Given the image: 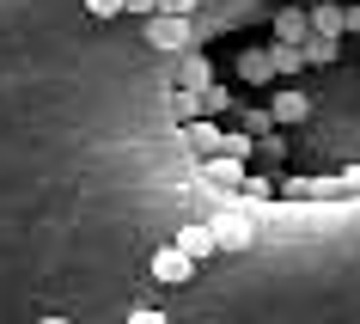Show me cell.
I'll return each instance as SVG.
<instances>
[{"instance_id": "cell-1", "label": "cell", "mask_w": 360, "mask_h": 324, "mask_svg": "<svg viewBox=\"0 0 360 324\" xmlns=\"http://www.w3.org/2000/svg\"><path fill=\"white\" fill-rule=\"evenodd\" d=\"M208 227H214V245H220V251H250V239H257V227H250V214H238V208L214 214Z\"/></svg>"}, {"instance_id": "cell-2", "label": "cell", "mask_w": 360, "mask_h": 324, "mask_svg": "<svg viewBox=\"0 0 360 324\" xmlns=\"http://www.w3.org/2000/svg\"><path fill=\"white\" fill-rule=\"evenodd\" d=\"M153 275H159L165 287H184V282L195 275V263H190L177 245H159V251H153Z\"/></svg>"}, {"instance_id": "cell-3", "label": "cell", "mask_w": 360, "mask_h": 324, "mask_svg": "<svg viewBox=\"0 0 360 324\" xmlns=\"http://www.w3.org/2000/svg\"><path fill=\"white\" fill-rule=\"evenodd\" d=\"M147 43H159V49H184V43H190V19L153 13V19H147Z\"/></svg>"}, {"instance_id": "cell-4", "label": "cell", "mask_w": 360, "mask_h": 324, "mask_svg": "<svg viewBox=\"0 0 360 324\" xmlns=\"http://www.w3.org/2000/svg\"><path fill=\"white\" fill-rule=\"evenodd\" d=\"M171 245L184 251L190 263H208L214 251H220V245H214V227H208V220H190V227H184V232H177V239H171Z\"/></svg>"}, {"instance_id": "cell-5", "label": "cell", "mask_w": 360, "mask_h": 324, "mask_svg": "<svg viewBox=\"0 0 360 324\" xmlns=\"http://www.w3.org/2000/svg\"><path fill=\"white\" fill-rule=\"evenodd\" d=\"M202 172H208V184H226V190H238V184H245V159H232V153H208V166H202Z\"/></svg>"}, {"instance_id": "cell-6", "label": "cell", "mask_w": 360, "mask_h": 324, "mask_svg": "<svg viewBox=\"0 0 360 324\" xmlns=\"http://www.w3.org/2000/svg\"><path fill=\"white\" fill-rule=\"evenodd\" d=\"M305 111H311V98H305V92H275V111H269V116H275V123H305Z\"/></svg>"}, {"instance_id": "cell-7", "label": "cell", "mask_w": 360, "mask_h": 324, "mask_svg": "<svg viewBox=\"0 0 360 324\" xmlns=\"http://www.w3.org/2000/svg\"><path fill=\"white\" fill-rule=\"evenodd\" d=\"M184 141H190L195 153H220V141H226V135L214 129V123H190V129H184Z\"/></svg>"}, {"instance_id": "cell-8", "label": "cell", "mask_w": 360, "mask_h": 324, "mask_svg": "<svg viewBox=\"0 0 360 324\" xmlns=\"http://www.w3.org/2000/svg\"><path fill=\"white\" fill-rule=\"evenodd\" d=\"M300 61H305V49H293V43H281V49H275V68H287V74H293Z\"/></svg>"}, {"instance_id": "cell-9", "label": "cell", "mask_w": 360, "mask_h": 324, "mask_svg": "<svg viewBox=\"0 0 360 324\" xmlns=\"http://www.w3.org/2000/svg\"><path fill=\"white\" fill-rule=\"evenodd\" d=\"M86 13H92V19H116V13H122V0H86Z\"/></svg>"}, {"instance_id": "cell-10", "label": "cell", "mask_w": 360, "mask_h": 324, "mask_svg": "<svg viewBox=\"0 0 360 324\" xmlns=\"http://www.w3.org/2000/svg\"><path fill=\"white\" fill-rule=\"evenodd\" d=\"M318 31H323V37H330V31H342V13H336V6H318Z\"/></svg>"}, {"instance_id": "cell-11", "label": "cell", "mask_w": 360, "mask_h": 324, "mask_svg": "<svg viewBox=\"0 0 360 324\" xmlns=\"http://www.w3.org/2000/svg\"><path fill=\"white\" fill-rule=\"evenodd\" d=\"M159 13H177V19H190V13H195V0H159Z\"/></svg>"}, {"instance_id": "cell-12", "label": "cell", "mask_w": 360, "mask_h": 324, "mask_svg": "<svg viewBox=\"0 0 360 324\" xmlns=\"http://www.w3.org/2000/svg\"><path fill=\"white\" fill-rule=\"evenodd\" d=\"M122 13H141V19H153V13H159V0H122Z\"/></svg>"}, {"instance_id": "cell-13", "label": "cell", "mask_w": 360, "mask_h": 324, "mask_svg": "<svg viewBox=\"0 0 360 324\" xmlns=\"http://www.w3.org/2000/svg\"><path fill=\"white\" fill-rule=\"evenodd\" d=\"M342 196H360V166H348V172H342Z\"/></svg>"}, {"instance_id": "cell-14", "label": "cell", "mask_w": 360, "mask_h": 324, "mask_svg": "<svg viewBox=\"0 0 360 324\" xmlns=\"http://www.w3.org/2000/svg\"><path fill=\"white\" fill-rule=\"evenodd\" d=\"M129 324H171L165 312H147V306H141V312H129Z\"/></svg>"}, {"instance_id": "cell-15", "label": "cell", "mask_w": 360, "mask_h": 324, "mask_svg": "<svg viewBox=\"0 0 360 324\" xmlns=\"http://www.w3.org/2000/svg\"><path fill=\"white\" fill-rule=\"evenodd\" d=\"M43 324H68V318H43Z\"/></svg>"}]
</instances>
